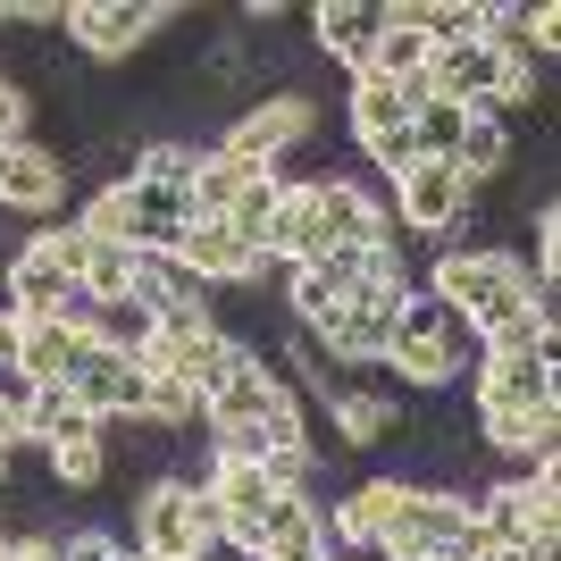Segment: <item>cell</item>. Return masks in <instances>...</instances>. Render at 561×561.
<instances>
[{
    "instance_id": "1",
    "label": "cell",
    "mask_w": 561,
    "mask_h": 561,
    "mask_svg": "<svg viewBox=\"0 0 561 561\" xmlns=\"http://www.w3.org/2000/svg\"><path fill=\"white\" fill-rule=\"evenodd\" d=\"M436 302L478 335V352H537L553 344V294L528 277V260L494 252V243H461L436 252Z\"/></svg>"
},
{
    "instance_id": "2",
    "label": "cell",
    "mask_w": 561,
    "mask_h": 561,
    "mask_svg": "<svg viewBox=\"0 0 561 561\" xmlns=\"http://www.w3.org/2000/svg\"><path fill=\"white\" fill-rule=\"evenodd\" d=\"M202 420H210L218 453H243V461H268V453L310 445V427H302V394H294L277 369H260V352L227 377V386H218L210 402H202Z\"/></svg>"
},
{
    "instance_id": "3",
    "label": "cell",
    "mask_w": 561,
    "mask_h": 561,
    "mask_svg": "<svg viewBox=\"0 0 561 561\" xmlns=\"http://www.w3.org/2000/svg\"><path fill=\"white\" fill-rule=\"evenodd\" d=\"M369 553H386V561H478L486 553V519H478V503L461 486H420L411 478Z\"/></svg>"
},
{
    "instance_id": "4",
    "label": "cell",
    "mask_w": 561,
    "mask_h": 561,
    "mask_svg": "<svg viewBox=\"0 0 561 561\" xmlns=\"http://www.w3.org/2000/svg\"><path fill=\"white\" fill-rule=\"evenodd\" d=\"M469 352H478V335H469L461 319L436 302V294H402V310H394V344H386V360L402 369V386L445 394L461 369H478Z\"/></svg>"
},
{
    "instance_id": "5",
    "label": "cell",
    "mask_w": 561,
    "mask_h": 561,
    "mask_svg": "<svg viewBox=\"0 0 561 561\" xmlns=\"http://www.w3.org/2000/svg\"><path fill=\"white\" fill-rule=\"evenodd\" d=\"M135 553L142 561H210L218 553V503L202 478H151L135 503Z\"/></svg>"
},
{
    "instance_id": "6",
    "label": "cell",
    "mask_w": 561,
    "mask_h": 561,
    "mask_svg": "<svg viewBox=\"0 0 561 561\" xmlns=\"http://www.w3.org/2000/svg\"><path fill=\"white\" fill-rule=\"evenodd\" d=\"M243 360H252V344L227 335L218 319H210V328H151V344H142V369H151V377H176V386L202 394V402H210Z\"/></svg>"
},
{
    "instance_id": "7",
    "label": "cell",
    "mask_w": 561,
    "mask_h": 561,
    "mask_svg": "<svg viewBox=\"0 0 561 561\" xmlns=\"http://www.w3.org/2000/svg\"><path fill=\"white\" fill-rule=\"evenodd\" d=\"M160 25H176V0H68L59 9V34L84 59H135Z\"/></svg>"
},
{
    "instance_id": "8",
    "label": "cell",
    "mask_w": 561,
    "mask_h": 561,
    "mask_svg": "<svg viewBox=\"0 0 561 561\" xmlns=\"http://www.w3.org/2000/svg\"><path fill=\"white\" fill-rule=\"evenodd\" d=\"M310 126H319L310 93H302V84H277V93H260L252 110L234 117L210 151H227V160H243V168H277L294 142H310Z\"/></svg>"
},
{
    "instance_id": "9",
    "label": "cell",
    "mask_w": 561,
    "mask_h": 561,
    "mask_svg": "<svg viewBox=\"0 0 561 561\" xmlns=\"http://www.w3.org/2000/svg\"><path fill=\"white\" fill-rule=\"evenodd\" d=\"M478 519H486V545H553L561 528V469L537 461L503 478L494 494H478Z\"/></svg>"
},
{
    "instance_id": "10",
    "label": "cell",
    "mask_w": 561,
    "mask_h": 561,
    "mask_svg": "<svg viewBox=\"0 0 561 561\" xmlns=\"http://www.w3.org/2000/svg\"><path fill=\"white\" fill-rule=\"evenodd\" d=\"M202 494L218 503V545L252 561V553H260V528H268V503H277L268 469H260V461H243V453H218V461H210V478H202Z\"/></svg>"
},
{
    "instance_id": "11",
    "label": "cell",
    "mask_w": 561,
    "mask_h": 561,
    "mask_svg": "<svg viewBox=\"0 0 561 561\" xmlns=\"http://www.w3.org/2000/svg\"><path fill=\"white\" fill-rule=\"evenodd\" d=\"M68 394L84 420H142L151 411V369H142V352H117V344H84L76 360Z\"/></svg>"
},
{
    "instance_id": "12",
    "label": "cell",
    "mask_w": 561,
    "mask_h": 561,
    "mask_svg": "<svg viewBox=\"0 0 561 561\" xmlns=\"http://www.w3.org/2000/svg\"><path fill=\"white\" fill-rule=\"evenodd\" d=\"M126 302L151 319V328H210V285L193 277L176 252H135V285Z\"/></svg>"
},
{
    "instance_id": "13",
    "label": "cell",
    "mask_w": 561,
    "mask_h": 561,
    "mask_svg": "<svg viewBox=\"0 0 561 561\" xmlns=\"http://www.w3.org/2000/svg\"><path fill=\"white\" fill-rule=\"evenodd\" d=\"M394 218L411 234H453L469 218V185H461V168L453 160H411L394 176Z\"/></svg>"
},
{
    "instance_id": "14",
    "label": "cell",
    "mask_w": 561,
    "mask_h": 561,
    "mask_svg": "<svg viewBox=\"0 0 561 561\" xmlns=\"http://www.w3.org/2000/svg\"><path fill=\"white\" fill-rule=\"evenodd\" d=\"M478 411H561L553 402V344L478 352Z\"/></svg>"
},
{
    "instance_id": "15",
    "label": "cell",
    "mask_w": 561,
    "mask_h": 561,
    "mask_svg": "<svg viewBox=\"0 0 561 561\" xmlns=\"http://www.w3.org/2000/svg\"><path fill=\"white\" fill-rule=\"evenodd\" d=\"M68 176L76 168L50 151V142L18 135V142H0V210H25V218H43L68 202Z\"/></svg>"
},
{
    "instance_id": "16",
    "label": "cell",
    "mask_w": 561,
    "mask_h": 561,
    "mask_svg": "<svg viewBox=\"0 0 561 561\" xmlns=\"http://www.w3.org/2000/svg\"><path fill=\"white\" fill-rule=\"evenodd\" d=\"M84 344L93 335L68 328V319H9V369H18V386H68Z\"/></svg>"
},
{
    "instance_id": "17",
    "label": "cell",
    "mask_w": 561,
    "mask_h": 561,
    "mask_svg": "<svg viewBox=\"0 0 561 561\" xmlns=\"http://www.w3.org/2000/svg\"><path fill=\"white\" fill-rule=\"evenodd\" d=\"M310 210H319V252H360V243H394V218H386V202L360 185H344V176H328V185H310Z\"/></svg>"
},
{
    "instance_id": "18",
    "label": "cell",
    "mask_w": 561,
    "mask_h": 561,
    "mask_svg": "<svg viewBox=\"0 0 561 561\" xmlns=\"http://www.w3.org/2000/svg\"><path fill=\"white\" fill-rule=\"evenodd\" d=\"M176 260H185V268L210 285V294H227V285H260V277H268V260H260L252 243L227 227V218H193L185 243H176Z\"/></svg>"
},
{
    "instance_id": "19",
    "label": "cell",
    "mask_w": 561,
    "mask_h": 561,
    "mask_svg": "<svg viewBox=\"0 0 561 561\" xmlns=\"http://www.w3.org/2000/svg\"><path fill=\"white\" fill-rule=\"evenodd\" d=\"M328 420H335V445L344 453H377V445H402V411L394 394H377V386H344V394L328 402Z\"/></svg>"
},
{
    "instance_id": "20",
    "label": "cell",
    "mask_w": 561,
    "mask_h": 561,
    "mask_svg": "<svg viewBox=\"0 0 561 561\" xmlns=\"http://www.w3.org/2000/svg\"><path fill=\"white\" fill-rule=\"evenodd\" d=\"M377 34H386V9H377V0H328V9H310V43L328 50V59H344L352 76L369 68Z\"/></svg>"
},
{
    "instance_id": "21",
    "label": "cell",
    "mask_w": 561,
    "mask_h": 561,
    "mask_svg": "<svg viewBox=\"0 0 561 561\" xmlns=\"http://www.w3.org/2000/svg\"><path fill=\"white\" fill-rule=\"evenodd\" d=\"M478 427H486V445L503 453V461H519V469L553 461V445H561V411H478Z\"/></svg>"
},
{
    "instance_id": "22",
    "label": "cell",
    "mask_w": 561,
    "mask_h": 561,
    "mask_svg": "<svg viewBox=\"0 0 561 561\" xmlns=\"http://www.w3.org/2000/svg\"><path fill=\"white\" fill-rule=\"evenodd\" d=\"M43 461H50V486H76V494L110 486V436H101V420H93V427H76V436H59Z\"/></svg>"
},
{
    "instance_id": "23",
    "label": "cell",
    "mask_w": 561,
    "mask_h": 561,
    "mask_svg": "<svg viewBox=\"0 0 561 561\" xmlns=\"http://www.w3.org/2000/svg\"><path fill=\"white\" fill-rule=\"evenodd\" d=\"M260 168H243V160H227V151H202V168H193V218H227L234 202H243V185H252Z\"/></svg>"
},
{
    "instance_id": "24",
    "label": "cell",
    "mask_w": 561,
    "mask_h": 561,
    "mask_svg": "<svg viewBox=\"0 0 561 561\" xmlns=\"http://www.w3.org/2000/svg\"><path fill=\"white\" fill-rule=\"evenodd\" d=\"M420 68H427V43L394 18V9H386V34H377V50H369V68H360V76H386V84H420Z\"/></svg>"
},
{
    "instance_id": "25",
    "label": "cell",
    "mask_w": 561,
    "mask_h": 561,
    "mask_svg": "<svg viewBox=\"0 0 561 561\" xmlns=\"http://www.w3.org/2000/svg\"><path fill=\"white\" fill-rule=\"evenodd\" d=\"M76 285H84L93 302H126V285H135V252H126V243H84Z\"/></svg>"
},
{
    "instance_id": "26",
    "label": "cell",
    "mask_w": 561,
    "mask_h": 561,
    "mask_svg": "<svg viewBox=\"0 0 561 561\" xmlns=\"http://www.w3.org/2000/svg\"><path fill=\"white\" fill-rule=\"evenodd\" d=\"M461 126H469V110H453V101H420V117H411V142H420V160H453Z\"/></svg>"
},
{
    "instance_id": "27",
    "label": "cell",
    "mask_w": 561,
    "mask_h": 561,
    "mask_svg": "<svg viewBox=\"0 0 561 561\" xmlns=\"http://www.w3.org/2000/svg\"><path fill=\"white\" fill-rule=\"evenodd\" d=\"M277 185H285L277 168H260L252 185H243V202H234V210H227V227L243 234V243H252V252H260V227H268V210H277Z\"/></svg>"
},
{
    "instance_id": "28",
    "label": "cell",
    "mask_w": 561,
    "mask_h": 561,
    "mask_svg": "<svg viewBox=\"0 0 561 561\" xmlns=\"http://www.w3.org/2000/svg\"><path fill=\"white\" fill-rule=\"evenodd\" d=\"M142 420H160L168 436H176V427H193V420H202V394H185L176 377H151V411H142Z\"/></svg>"
},
{
    "instance_id": "29",
    "label": "cell",
    "mask_w": 561,
    "mask_h": 561,
    "mask_svg": "<svg viewBox=\"0 0 561 561\" xmlns=\"http://www.w3.org/2000/svg\"><path fill=\"white\" fill-rule=\"evenodd\" d=\"M59 561H135V545L110 528H76V537H59Z\"/></svg>"
},
{
    "instance_id": "30",
    "label": "cell",
    "mask_w": 561,
    "mask_h": 561,
    "mask_svg": "<svg viewBox=\"0 0 561 561\" xmlns=\"http://www.w3.org/2000/svg\"><path fill=\"white\" fill-rule=\"evenodd\" d=\"M9 561H59V537H18V553Z\"/></svg>"
},
{
    "instance_id": "31",
    "label": "cell",
    "mask_w": 561,
    "mask_h": 561,
    "mask_svg": "<svg viewBox=\"0 0 561 561\" xmlns=\"http://www.w3.org/2000/svg\"><path fill=\"white\" fill-rule=\"evenodd\" d=\"M0 352H9V319H0Z\"/></svg>"
},
{
    "instance_id": "32",
    "label": "cell",
    "mask_w": 561,
    "mask_h": 561,
    "mask_svg": "<svg viewBox=\"0 0 561 561\" xmlns=\"http://www.w3.org/2000/svg\"><path fill=\"white\" fill-rule=\"evenodd\" d=\"M135 561H142V553H135Z\"/></svg>"
}]
</instances>
